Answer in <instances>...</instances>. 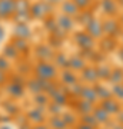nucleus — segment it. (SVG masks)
<instances>
[{"label": "nucleus", "instance_id": "20e7f679", "mask_svg": "<svg viewBox=\"0 0 123 129\" xmlns=\"http://www.w3.org/2000/svg\"><path fill=\"white\" fill-rule=\"evenodd\" d=\"M89 30H90V33H92V35H95V36H96V35H100V32H102L100 26H99L97 23H95V22L89 24Z\"/></svg>", "mask_w": 123, "mask_h": 129}, {"label": "nucleus", "instance_id": "7ed1b4c3", "mask_svg": "<svg viewBox=\"0 0 123 129\" xmlns=\"http://www.w3.org/2000/svg\"><path fill=\"white\" fill-rule=\"evenodd\" d=\"M77 37H79V43L83 47H87L92 45V39L89 36H86V35H77Z\"/></svg>", "mask_w": 123, "mask_h": 129}, {"label": "nucleus", "instance_id": "f03ea898", "mask_svg": "<svg viewBox=\"0 0 123 129\" xmlns=\"http://www.w3.org/2000/svg\"><path fill=\"white\" fill-rule=\"evenodd\" d=\"M37 73H39V76H40L42 79H49V78L53 76L55 69L52 68L50 64L42 63V64H39V68H37Z\"/></svg>", "mask_w": 123, "mask_h": 129}, {"label": "nucleus", "instance_id": "f257e3e1", "mask_svg": "<svg viewBox=\"0 0 123 129\" xmlns=\"http://www.w3.org/2000/svg\"><path fill=\"white\" fill-rule=\"evenodd\" d=\"M14 7H16V5L13 0H0V16L7 17L9 14H12Z\"/></svg>", "mask_w": 123, "mask_h": 129}, {"label": "nucleus", "instance_id": "39448f33", "mask_svg": "<svg viewBox=\"0 0 123 129\" xmlns=\"http://www.w3.org/2000/svg\"><path fill=\"white\" fill-rule=\"evenodd\" d=\"M122 57H123V50H122Z\"/></svg>", "mask_w": 123, "mask_h": 129}]
</instances>
